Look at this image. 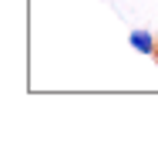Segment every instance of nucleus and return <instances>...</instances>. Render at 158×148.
Returning a JSON list of instances; mask_svg holds the SVG:
<instances>
[{
	"label": "nucleus",
	"instance_id": "nucleus-1",
	"mask_svg": "<svg viewBox=\"0 0 158 148\" xmlns=\"http://www.w3.org/2000/svg\"><path fill=\"white\" fill-rule=\"evenodd\" d=\"M128 44H131V51H138V54H145V57L158 54V37L152 34V30H145V27L131 30V34H128Z\"/></svg>",
	"mask_w": 158,
	"mask_h": 148
}]
</instances>
